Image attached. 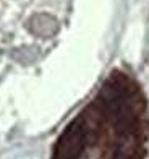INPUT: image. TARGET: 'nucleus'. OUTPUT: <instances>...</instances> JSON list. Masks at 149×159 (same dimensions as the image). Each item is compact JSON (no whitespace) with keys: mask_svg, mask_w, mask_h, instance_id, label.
<instances>
[{"mask_svg":"<svg viewBox=\"0 0 149 159\" xmlns=\"http://www.w3.org/2000/svg\"><path fill=\"white\" fill-rule=\"evenodd\" d=\"M86 149V130L81 120L76 117L57 140L54 148V159H81Z\"/></svg>","mask_w":149,"mask_h":159,"instance_id":"obj_1","label":"nucleus"}]
</instances>
